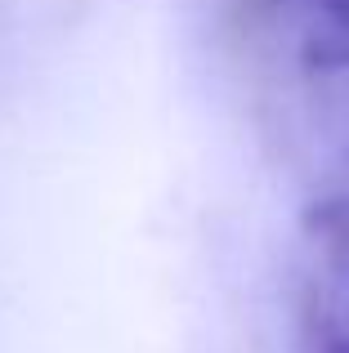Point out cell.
Instances as JSON below:
<instances>
[{"label":"cell","instance_id":"obj_1","mask_svg":"<svg viewBox=\"0 0 349 353\" xmlns=\"http://www.w3.org/2000/svg\"><path fill=\"white\" fill-rule=\"evenodd\" d=\"M314 304H318V327H323L327 353H349V210L336 215L323 233Z\"/></svg>","mask_w":349,"mask_h":353}]
</instances>
